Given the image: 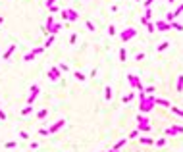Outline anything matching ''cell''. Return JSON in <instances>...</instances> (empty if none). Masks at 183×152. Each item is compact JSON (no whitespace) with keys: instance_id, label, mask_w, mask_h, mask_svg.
<instances>
[{"instance_id":"6da1fadb","label":"cell","mask_w":183,"mask_h":152,"mask_svg":"<svg viewBox=\"0 0 183 152\" xmlns=\"http://www.w3.org/2000/svg\"><path fill=\"white\" fill-rule=\"evenodd\" d=\"M154 106H156V96L154 95H146L145 100L139 102V114H148V112L154 110Z\"/></svg>"},{"instance_id":"7a4b0ae2","label":"cell","mask_w":183,"mask_h":152,"mask_svg":"<svg viewBox=\"0 0 183 152\" xmlns=\"http://www.w3.org/2000/svg\"><path fill=\"white\" fill-rule=\"evenodd\" d=\"M137 131H139V133H148V131H150V120H148L145 114L137 116Z\"/></svg>"},{"instance_id":"3957f363","label":"cell","mask_w":183,"mask_h":152,"mask_svg":"<svg viewBox=\"0 0 183 152\" xmlns=\"http://www.w3.org/2000/svg\"><path fill=\"white\" fill-rule=\"evenodd\" d=\"M62 19L64 21H77L79 19V14L73 10V8H68V10H62Z\"/></svg>"},{"instance_id":"277c9868","label":"cell","mask_w":183,"mask_h":152,"mask_svg":"<svg viewBox=\"0 0 183 152\" xmlns=\"http://www.w3.org/2000/svg\"><path fill=\"white\" fill-rule=\"evenodd\" d=\"M154 29L160 33H166V31H171V23H168L166 19H156L154 21Z\"/></svg>"},{"instance_id":"5b68a950","label":"cell","mask_w":183,"mask_h":152,"mask_svg":"<svg viewBox=\"0 0 183 152\" xmlns=\"http://www.w3.org/2000/svg\"><path fill=\"white\" fill-rule=\"evenodd\" d=\"M120 37L123 43H127V41H131V39L137 37V29H133V27H127V29H123V31L120 33Z\"/></svg>"},{"instance_id":"8992f818","label":"cell","mask_w":183,"mask_h":152,"mask_svg":"<svg viewBox=\"0 0 183 152\" xmlns=\"http://www.w3.org/2000/svg\"><path fill=\"white\" fill-rule=\"evenodd\" d=\"M166 137H176V135H183V127L181 125H171L164 131Z\"/></svg>"},{"instance_id":"52a82bcc","label":"cell","mask_w":183,"mask_h":152,"mask_svg":"<svg viewBox=\"0 0 183 152\" xmlns=\"http://www.w3.org/2000/svg\"><path fill=\"white\" fill-rule=\"evenodd\" d=\"M44 52V48L41 46V48H33L31 52H27L25 56H23V62H33L35 60V56H39V54H43Z\"/></svg>"},{"instance_id":"ba28073f","label":"cell","mask_w":183,"mask_h":152,"mask_svg":"<svg viewBox=\"0 0 183 152\" xmlns=\"http://www.w3.org/2000/svg\"><path fill=\"white\" fill-rule=\"evenodd\" d=\"M29 91H31V93H29V96H27V104H33V102L37 100L39 91H41V89H39V85H33V87H31Z\"/></svg>"},{"instance_id":"9c48e42d","label":"cell","mask_w":183,"mask_h":152,"mask_svg":"<svg viewBox=\"0 0 183 152\" xmlns=\"http://www.w3.org/2000/svg\"><path fill=\"white\" fill-rule=\"evenodd\" d=\"M64 125H66V120H58L56 123H52V125L48 127V135H54L56 131H60V129H62Z\"/></svg>"},{"instance_id":"30bf717a","label":"cell","mask_w":183,"mask_h":152,"mask_svg":"<svg viewBox=\"0 0 183 152\" xmlns=\"http://www.w3.org/2000/svg\"><path fill=\"white\" fill-rule=\"evenodd\" d=\"M48 77H50V81H58L62 77V71L58 70V66H52L50 70H48Z\"/></svg>"},{"instance_id":"8fae6325","label":"cell","mask_w":183,"mask_h":152,"mask_svg":"<svg viewBox=\"0 0 183 152\" xmlns=\"http://www.w3.org/2000/svg\"><path fill=\"white\" fill-rule=\"evenodd\" d=\"M148 21H152V8H146L145 16H141V25H146Z\"/></svg>"},{"instance_id":"7c38bea8","label":"cell","mask_w":183,"mask_h":152,"mask_svg":"<svg viewBox=\"0 0 183 152\" xmlns=\"http://www.w3.org/2000/svg\"><path fill=\"white\" fill-rule=\"evenodd\" d=\"M52 25H54V18H52V14H50V16H48V19H46V25H44V33H46V35H50Z\"/></svg>"},{"instance_id":"4fadbf2b","label":"cell","mask_w":183,"mask_h":152,"mask_svg":"<svg viewBox=\"0 0 183 152\" xmlns=\"http://www.w3.org/2000/svg\"><path fill=\"white\" fill-rule=\"evenodd\" d=\"M156 106H164V108H170L171 104H170L168 100H166V98H158V96H156Z\"/></svg>"},{"instance_id":"5bb4252c","label":"cell","mask_w":183,"mask_h":152,"mask_svg":"<svg viewBox=\"0 0 183 152\" xmlns=\"http://www.w3.org/2000/svg\"><path fill=\"white\" fill-rule=\"evenodd\" d=\"M177 93H183V75H177V85H176Z\"/></svg>"},{"instance_id":"9a60e30c","label":"cell","mask_w":183,"mask_h":152,"mask_svg":"<svg viewBox=\"0 0 183 152\" xmlns=\"http://www.w3.org/2000/svg\"><path fill=\"white\" fill-rule=\"evenodd\" d=\"M137 139L141 141V145H154V139L150 137H137Z\"/></svg>"},{"instance_id":"2e32d148","label":"cell","mask_w":183,"mask_h":152,"mask_svg":"<svg viewBox=\"0 0 183 152\" xmlns=\"http://www.w3.org/2000/svg\"><path fill=\"white\" fill-rule=\"evenodd\" d=\"M14 50H16V45H12V46H10V48H8V50L4 52V56H2V58H4V60H10V56L14 54Z\"/></svg>"},{"instance_id":"e0dca14e","label":"cell","mask_w":183,"mask_h":152,"mask_svg":"<svg viewBox=\"0 0 183 152\" xmlns=\"http://www.w3.org/2000/svg\"><path fill=\"white\" fill-rule=\"evenodd\" d=\"M125 143H127V137H123V139H120V141H118V143H116V145H114V150H120V148H121V146H123V145H125Z\"/></svg>"},{"instance_id":"ac0fdd59","label":"cell","mask_w":183,"mask_h":152,"mask_svg":"<svg viewBox=\"0 0 183 152\" xmlns=\"http://www.w3.org/2000/svg\"><path fill=\"white\" fill-rule=\"evenodd\" d=\"M46 114H48V108H43V110H39L37 120H44V118H46Z\"/></svg>"},{"instance_id":"d6986e66","label":"cell","mask_w":183,"mask_h":152,"mask_svg":"<svg viewBox=\"0 0 183 152\" xmlns=\"http://www.w3.org/2000/svg\"><path fill=\"white\" fill-rule=\"evenodd\" d=\"M166 48H170V43H168V41H164V43H160V45H158V48H156V50H158V52H164Z\"/></svg>"},{"instance_id":"ffe728a7","label":"cell","mask_w":183,"mask_h":152,"mask_svg":"<svg viewBox=\"0 0 183 152\" xmlns=\"http://www.w3.org/2000/svg\"><path fill=\"white\" fill-rule=\"evenodd\" d=\"M118 56H120V62H125L127 60V50L125 48H120V54H118Z\"/></svg>"},{"instance_id":"44dd1931","label":"cell","mask_w":183,"mask_h":152,"mask_svg":"<svg viewBox=\"0 0 183 152\" xmlns=\"http://www.w3.org/2000/svg\"><path fill=\"white\" fill-rule=\"evenodd\" d=\"M54 37H56V35H48V39H46V43H44L43 48H48V46H52V43H54Z\"/></svg>"},{"instance_id":"7402d4cb","label":"cell","mask_w":183,"mask_h":152,"mask_svg":"<svg viewBox=\"0 0 183 152\" xmlns=\"http://www.w3.org/2000/svg\"><path fill=\"white\" fill-rule=\"evenodd\" d=\"M171 108V112H174V114L176 116H179V118H183V110L181 108H177V106H170Z\"/></svg>"},{"instance_id":"603a6c76","label":"cell","mask_w":183,"mask_h":152,"mask_svg":"<svg viewBox=\"0 0 183 152\" xmlns=\"http://www.w3.org/2000/svg\"><path fill=\"white\" fill-rule=\"evenodd\" d=\"M106 93H104V96H106V100H112V96H114V93H112V87H106Z\"/></svg>"},{"instance_id":"cb8c5ba5","label":"cell","mask_w":183,"mask_h":152,"mask_svg":"<svg viewBox=\"0 0 183 152\" xmlns=\"http://www.w3.org/2000/svg\"><path fill=\"white\" fill-rule=\"evenodd\" d=\"M31 112H33V106H31V104H27V106L21 110V114H23V116H29Z\"/></svg>"},{"instance_id":"d4e9b609","label":"cell","mask_w":183,"mask_h":152,"mask_svg":"<svg viewBox=\"0 0 183 152\" xmlns=\"http://www.w3.org/2000/svg\"><path fill=\"white\" fill-rule=\"evenodd\" d=\"M73 77H75L77 81H85V79H87V75H83L81 71H75V73H73Z\"/></svg>"},{"instance_id":"484cf974","label":"cell","mask_w":183,"mask_h":152,"mask_svg":"<svg viewBox=\"0 0 183 152\" xmlns=\"http://www.w3.org/2000/svg\"><path fill=\"white\" fill-rule=\"evenodd\" d=\"M154 145H156L158 148H162V146L166 145V137H160V139H158V141H154Z\"/></svg>"},{"instance_id":"4316f807","label":"cell","mask_w":183,"mask_h":152,"mask_svg":"<svg viewBox=\"0 0 183 152\" xmlns=\"http://www.w3.org/2000/svg\"><path fill=\"white\" fill-rule=\"evenodd\" d=\"M60 29H62V23H54V25H52V31H50V35H56V33L60 31Z\"/></svg>"},{"instance_id":"83f0119b","label":"cell","mask_w":183,"mask_h":152,"mask_svg":"<svg viewBox=\"0 0 183 152\" xmlns=\"http://www.w3.org/2000/svg\"><path fill=\"white\" fill-rule=\"evenodd\" d=\"M171 29H176V31H183V23H176V21H171Z\"/></svg>"},{"instance_id":"f1b7e54d","label":"cell","mask_w":183,"mask_h":152,"mask_svg":"<svg viewBox=\"0 0 183 152\" xmlns=\"http://www.w3.org/2000/svg\"><path fill=\"white\" fill-rule=\"evenodd\" d=\"M58 70L62 73H66V71H70V68H68V64H58Z\"/></svg>"},{"instance_id":"f546056e","label":"cell","mask_w":183,"mask_h":152,"mask_svg":"<svg viewBox=\"0 0 183 152\" xmlns=\"http://www.w3.org/2000/svg\"><path fill=\"white\" fill-rule=\"evenodd\" d=\"M146 31H148V33L156 31V29H154V21H148V23H146Z\"/></svg>"},{"instance_id":"4dcf8cb0","label":"cell","mask_w":183,"mask_h":152,"mask_svg":"<svg viewBox=\"0 0 183 152\" xmlns=\"http://www.w3.org/2000/svg\"><path fill=\"white\" fill-rule=\"evenodd\" d=\"M133 96H135V95H133V93H129V95H125V96H123V102H125V104H129V102L133 100Z\"/></svg>"},{"instance_id":"1f68e13d","label":"cell","mask_w":183,"mask_h":152,"mask_svg":"<svg viewBox=\"0 0 183 152\" xmlns=\"http://www.w3.org/2000/svg\"><path fill=\"white\" fill-rule=\"evenodd\" d=\"M19 137H21V139H23V141H27V139H29V133H27V131H19Z\"/></svg>"},{"instance_id":"d6a6232c","label":"cell","mask_w":183,"mask_h":152,"mask_svg":"<svg viewBox=\"0 0 183 152\" xmlns=\"http://www.w3.org/2000/svg\"><path fill=\"white\" fill-rule=\"evenodd\" d=\"M181 14H183V4H181L179 8H177L176 12H174V18H177V16H181Z\"/></svg>"},{"instance_id":"836d02e7","label":"cell","mask_w":183,"mask_h":152,"mask_svg":"<svg viewBox=\"0 0 183 152\" xmlns=\"http://www.w3.org/2000/svg\"><path fill=\"white\" fill-rule=\"evenodd\" d=\"M85 25H87L89 31H95V25H93V21H91V19H87V23H85Z\"/></svg>"},{"instance_id":"e575fe53","label":"cell","mask_w":183,"mask_h":152,"mask_svg":"<svg viewBox=\"0 0 183 152\" xmlns=\"http://www.w3.org/2000/svg\"><path fill=\"white\" fill-rule=\"evenodd\" d=\"M108 35H110V37H114V35H116V27H114V25L108 27Z\"/></svg>"},{"instance_id":"d590c367","label":"cell","mask_w":183,"mask_h":152,"mask_svg":"<svg viewBox=\"0 0 183 152\" xmlns=\"http://www.w3.org/2000/svg\"><path fill=\"white\" fill-rule=\"evenodd\" d=\"M139 131H137V129H135V131H133V133H129V139H137V137H139Z\"/></svg>"},{"instance_id":"8d00e7d4","label":"cell","mask_w":183,"mask_h":152,"mask_svg":"<svg viewBox=\"0 0 183 152\" xmlns=\"http://www.w3.org/2000/svg\"><path fill=\"white\" fill-rule=\"evenodd\" d=\"M154 91H156L154 87H146V89H145V93H146V95H154Z\"/></svg>"},{"instance_id":"74e56055","label":"cell","mask_w":183,"mask_h":152,"mask_svg":"<svg viewBox=\"0 0 183 152\" xmlns=\"http://www.w3.org/2000/svg\"><path fill=\"white\" fill-rule=\"evenodd\" d=\"M14 146H16V143H14V141H10V143H6V145H4V148H14Z\"/></svg>"},{"instance_id":"f35d334b","label":"cell","mask_w":183,"mask_h":152,"mask_svg":"<svg viewBox=\"0 0 183 152\" xmlns=\"http://www.w3.org/2000/svg\"><path fill=\"white\" fill-rule=\"evenodd\" d=\"M39 133L44 135V137H48V129H44V127H43V129H39Z\"/></svg>"},{"instance_id":"ab89813d","label":"cell","mask_w":183,"mask_h":152,"mask_svg":"<svg viewBox=\"0 0 183 152\" xmlns=\"http://www.w3.org/2000/svg\"><path fill=\"white\" fill-rule=\"evenodd\" d=\"M154 4V0H145V8H150Z\"/></svg>"},{"instance_id":"60d3db41","label":"cell","mask_w":183,"mask_h":152,"mask_svg":"<svg viewBox=\"0 0 183 152\" xmlns=\"http://www.w3.org/2000/svg\"><path fill=\"white\" fill-rule=\"evenodd\" d=\"M48 12H52V14H56V12H58V6H56V4H54V6H50V8H48Z\"/></svg>"},{"instance_id":"b9f144b4","label":"cell","mask_w":183,"mask_h":152,"mask_svg":"<svg viewBox=\"0 0 183 152\" xmlns=\"http://www.w3.org/2000/svg\"><path fill=\"white\" fill-rule=\"evenodd\" d=\"M56 2H58V0H46V6L50 8V6H54V4H56Z\"/></svg>"},{"instance_id":"7bdbcfd3","label":"cell","mask_w":183,"mask_h":152,"mask_svg":"<svg viewBox=\"0 0 183 152\" xmlns=\"http://www.w3.org/2000/svg\"><path fill=\"white\" fill-rule=\"evenodd\" d=\"M135 60H139V62H141V60H145V54H143V52H141V54H137V56H135Z\"/></svg>"},{"instance_id":"ee69618b","label":"cell","mask_w":183,"mask_h":152,"mask_svg":"<svg viewBox=\"0 0 183 152\" xmlns=\"http://www.w3.org/2000/svg\"><path fill=\"white\" fill-rule=\"evenodd\" d=\"M75 41H77V35H71V37H70V43H71V45H75Z\"/></svg>"},{"instance_id":"f6af8a7d","label":"cell","mask_w":183,"mask_h":152,"mask_svg":"<svg viewBox=\"0 0 183 152\" xmlns=\"http://www.w3.org/2000/svg\"><path fill=\"white\" fill-rule=\"evenodd\" d=\"M0 121H6V114H4L2 110H0Z\"/></svg>"},{"instance_id":"bcb514c9","label":"cell","mask_w":183,"mask_h":152,"mask_svg":"<svg viewBox=\"0 0 183 152\" xmlns=\"http://www.w3.org/2000/svg\"><path fill=\"white\" fill-rule=\"evenodd\" d=\"M39 148V143H31V150H37Z\"/></svg>"},{"instance_id":"7dc6e473","label":"cell","mask_w":183,"mask_h":152,"mask_svg":"<svg viewBox=\"0 0 183 152\" xmlns=\"http://www.w3.org/2000/svg\"><path fill=\"white\" fill-rule=\"evenodd\" d=\"M2 23H4V16H0V25H2Z\"/></svg>"},{"instance_id":"c3c4849f","label":"cell","mask_w":183,"mask_h":152,"mask_svg":"<svg viewBox=\"0 0 183 152\" xmlns=\"http://www.w3.org/2000/svg\"><path fill=\"white\" fill-rule=\"evenodd\" d=\"M166 2H170V4H174V2H176V0H166Z\"/></svg>"},{"instance_id":"681fc988","label":"cell","mask_w":183,"mask_h":152,"mask_svg":"<svg viewBox=\"0 0 183 152\" xmlns=\"http://www.w3.org/2000/svg\"><path fill=\"white\" fill-rule=\"evenodd\" d=\"M110 152H118V150H114V148H112V150H110Z\"/></svg>"},{"instance_id":"f907efd6","label":"cell","mask_w":183,"mask_h":152,"mask_svg":"<svg viewBox=\"0 0 183 152\" xmlns=\"http://www.w3.org/2000/svg\"><path fill=\"white\" fill-rule=\"evenodd\" d=\"M137 2H141V0H137Z\"/></svg>"},{"instance_id":"816d5d0a","label":"cell","mask_w":183,"mask_h":152,"mask_svg":"<svg viewBox=\"0 0 183 152\" xmlns=\"http://www.w3.org/2000/svg\"><path fill=\"white\" fill-rule=\"evenodd\" d=\"M181 18H183V14H181Z\"/></svg>"}]
</instances>
